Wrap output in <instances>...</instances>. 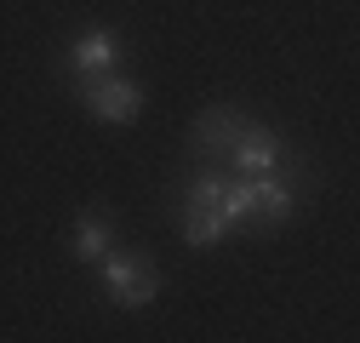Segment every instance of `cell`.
<instances>
[{
  "instance_id": "cell-1",
  "label": "cell",
  "mask_w": 360,
  "mask_h": 343,
  "mask_svg": "<svg viewBox=\"0 0 360 343\" xmlns=\"http://www.w3.org/2000/svg\"><path fill=\"white\" fill-rule=\"evenodd\" d=\"M172 224L189 246H223L229 240V218H223V166H206L177 189V206H172Z\"/></svg>"
},
{
  "instance_id": "cell-2",
  "label": "cell",
  "mask_w": 360,
  "mask_h": 343,
  "mask_svg": "<svg viewBox=\"0 0 360 343\" xmlns=\"http://www.w3.org/2000/svg\"><path fill=\"white\" fill-rule=\"evenodd\" d=\"M98 280H103V297L115 309H149L160 297V269L138 246H109L98 257Z\"/></svg>"
},
{
  "instance_id": "cell-3",
  "label": "cell",
  "mask_w": 360,
  "mask_h": 343,
  "mask_svg": "<svg viewBox=\"0 0 360 343\" xmlns=\"http://www.w3.org/2000/svg\"><path fill=\"white\" fill-rule=\"evenodd\" d=\"M69 86H75V98L86 103V115L103 120V126L143 120V80H131V75H120V69L92 75V80H69Z\"/></svg>"
},
{
  "instance_id": "cell-4",
  "label": "cell",
  "mask_w": 360,
  "mask_h": 343,
  "mask_svg": "<svg viewBox=\"0 0 360 343\" xmlns=\"http://www.w3.org/2000/svg\"><path fill=\"white\" fill-rule=\"evenodd\" d=\"M292 155H297V149L275 132V126H263V120L246 115V126L235 132L229 155H223V172H281Z\"/></svg>"
},
{
  "instance_id": "cell-5",
  "label": "cell",
  "mask_w": 360,
  "mask_h": 343,
  "mask_svg": "<svg viewBox=\"0 0 360 343\" xmlns=\"http://www.w3.org/2000/svg\"><path fill=\"white\" fill-rule=\"evenodd\" d=\"M240 126H246V109H240V103H206V109L195 115V126H189V149H195V160L223 166V155H229V143H235Z\"/></svg>"
},
{
  "instance_id": "cell-6",
  "label": "cell",
  "mask_w": 360,
  "mask_h": 343,
  "mask_svg": "<svg viewBox=\"0 0 360 343\" xmlns=\"http://www.w3.org/2000/svg\"><path fill=\"white\" fill-rule=\"evenodd\" d=\"M120 58H126V46H120V34L115 29H86L75 46L63 52V75L69 80H92V75H109V69H120Z\"/></svg>"
},
{
  "instance_id": "cell-7",
  "label": "cell",
  "mask_w": 360,
  "mask_h": 343,
  "mask_svg": "<svg viewBox=\"0 0 360 343\" xmlns=\"http://www.w3.org/2000/svg\"><path fill=\"white\" fill-rule=\"evenodd\" d=\"M115 246V218H109V212H80V218H75V229H69V257H75V264L80 269H98V257Z\"/></svg>"
}]
</instances>
